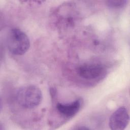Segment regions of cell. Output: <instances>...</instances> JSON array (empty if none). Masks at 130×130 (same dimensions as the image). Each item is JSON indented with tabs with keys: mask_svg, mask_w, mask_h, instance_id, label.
<instances>
[{
	"mask_svg": "<svg viewBox=\"0 0 130 130\" xmlns=\"http://www.w3.org/2000/svg\"><path fill=\"white\" fill-rule=\"evenodd\" d=\"M104 71L103 66L98 63H86L77 69L78 74L85 79H94L100 77Z\"/></svg>",
	"mask_w": 130,
	"mask_h": 130,
	"instance_id": "277c9868",
	"label": "cell"
},
{
	"mask_svg": "<svg viewBox=\"0 0 130 130\" xmlns=\"http://www.w3.org/2000/svg\"><path fill=\"white\" fill-rule=\"evenodd\" d=\"M129 117L128 111L125 107H120L111 115L109 126L113 130H123L128 124Z\"/></svg>",
	"mask_w": 130,
	"mask_h": 130,
	"instance_id": "3957f363",
	"label": "cell"
},
{
	"mask_svg": "<svg viewBox=\"0 0 130 130\" xmlns=\"http://www.w3.org/2000/svg\"><path fill=\"white\" fill-rule=\"evenodd\" d=\"M81 104L82 101L79 99L71 103H58L56 105V109L59 113L62 116L67 118H71L78 112Z\"/></svg>",
	"mask_w": 130,
	"mask_h": 130,
	"instance_id": "5b68a950",
	"label": "cell"
},
{
	"mask_svg": "<svg viewBox=\"0 0 130 130\" xmlns=\"http://www.w3.org/2000/svg\"><path fill=\"white\" fill-rule=\"evenodd\" d=\"M42 97L41 90L35 85L23 86L16 93L18 104L25 109H32L38 106L41 102Z\"/></svg>",
	"mask_w": 130,
	"mask_h": 130,
	"instance_id": "7a4b0ae2",
	"label": "cell"
},
{
	"mask_svg": "<svg viewBox=\"0 0 130 130\" xmlns=\"http://www.w3.org/2000/svg\"><path fill=\"white\" fill-rule=\"evenodd\" d=\"M127 2V1H109L107 2V5L112 8H120L126 4Z\"/></svg>",
	"mask_w": 130,
	"mask_h": 130,
	"instance_id": "8992f818",
	"label": "cell"
},
{
	"mask_svg": "<svg viewBox=\"0 0 130 130\" xmlns=\"http://www.w3.org/2000/svg\"><path fill=\"white\" fill-rule=\"evenodd\" d=\"M7 46L12 54L21 55L25 53L30 46V41L26 34L18 28L11 29L6 40Z\"/></svg>",
	"mask_w": 130,
	"mask_h": 130,
	"instance_id": "6da1fadb",
	"label": "cell"
}]
</instances>
